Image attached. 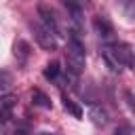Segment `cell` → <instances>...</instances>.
Returning a JSON list of instances; mask_svg holds the SVG:
<instances>
[{"instance_id":"8","label":"cell","mask_w":135,"mask_h":135,"mask_svg":"<svg viewBox=\"0 0 135 135\" xmlns=\"http://www.w3.org/2000/svg\"><path fill=\"white\" fill-rule=\"evenodd\" d=\"M15 57H17V61H19L21 65H25V61H27V57H30V44H27L25 40H17V42H15Z\"/></svg>"},{"instance_id":"6","label":"cell","mask_w":135,"mask_h":135,"mask_svg":"<svg viewBox=\"0 0 135 135\" xmlns=\"http://www.w3.org/2000/svg\"><path fill=\"white\" fill-rule=\"evenodd\" d=\"M38 15H40V23H42L44 27H49L51 32L57 34V19H55L53 11H51L46 4H40V6H38Z\"/></svg>"},{"instance_id":"1","label":"cell","mask_w":135,"mask_h":135,"mask_svg":"<svg viewBox=\"0 0 135 135\" xmlns=\"http://www.w3.org/2000/svg\"><path fill=\"white\" fill-rule=\"evenodd\" d=\"M101 57L108 63L110 70L120 72L122 68H131L133 65V46L127 42H112V44H103L101 46Z\"/></svg>"},{"instance_id":"14","label":"cell","mask_w":135,"mask_h":135,"mask_svg":"<svg viewBox=\"0 0 135 135\" xmlns=\"http://www.w3.org/2000/svg\"><path fill=\"white\" fill-rule=\"evenodd\" d=\"M114 135H133V129L127 127V124H122V127H118V129L114 131Z\"/></svg>"},{"instance_id":"10","label":"cell","mask_w":135,"mask_h":135,"mask_svg":"<svg viewBox=\"0 0 135 135\" xmlns=\"http://www.w3.org/2000/svg\"><path fill=\"white\" fill-rule=\"evenodd\" d=\"M89 118H91L97 127H103V124L108 122V112H105L103 108H99V105H93L91 112H89Z\"/></svg>"},{"instance_id":"3","label":"cell","mask_w":135,"mask_h":135,"mask_svg":"<svg viewBox=\"0 0 135 135\" xmlns=\"http://www.w3.org/2000/svg\"><path fill=\"white\" fill-rule=\"evenodd\" d=\"M32 30H34V38L36 42L46 49V51H53L57 46V40H55V32H51L49 27H44L42 23H32Z\"/></svg>"},{"instance_id":"11","label":"cell","mask_w":135,"mask_h":135,"mask_svg":"<svg viewBox=\"0 0 135 135\" xmlns=\"http://www.w3.org/2000/svg\"><path fill=\"white\" fill-rule=\"evenodd\" d=\"M61 101H63V108H65L74 118H82V110H80V105H78L74 99H70L68 95H63V97H61Z\"/></svg>"},{"instance_id":"9","label":"cell","mask_w":135,"mask_h":135,"mask_svg":"<svg viewBox=\"0 0 135 135\" xmlns=\"http://www.w3.org/2000/svg\"><path fill=\"white\" fill-rule=\"evenodd\" d=\"M30 95H32V101H34V105H38V108H44V110H51V105H53V103H51V99H49V97H46V95H44L40 89H32V93H30Z\"/></svg>"},{"instance_id":"5","label":"cell","mask_w":135,"mask_h":135,"mask_svg":"<svg viewBox=\"0 0 135 135\" xmlns=\"http://www.w3.org/2000/svg\"><path fill=\"white\" fill-rule=\"evenodd\" d=\"M93 27H95L97 36L103 38V40H108V38L114 36V25H112L105 17H95V19H93Z\"/></svg>"},{"instance_id":"4","label":"cell","mask_w":135,"mask_h":135,"mask_svg":"<svg viewBox=\"0 0 135 135\" xmlns=\"http://www.w3.org/2000/svg\"><path fill=\"white\" fill-rule=\"evenodd\" d=\"M15 105H17V97L15 95H2L0 97V122H6L13 116Z\"/></svg>"},{"instance_id":"13","label":"cell","mask_w":135,"mask_h":135,"mask_svg":"<svg viewBox=\"0 0 135 135\" xmlns=\"http://www.w3.org/2000/svg\"><path fill=\"white\" fill-rule=\"evenodd\" d=\"M11 84H13V76H11L6 70H0V93L8 91V89H11Z\"/></svg>"},{"instance_id":"7","label":"cell","mask_w":135,"mask_h":135,"mask_svg":"<svg viewBox=\"0 0 135 135\" xmlns=\"http://www.w3.org/2000/svg\"><path fill=\"white\" fill-rule=\"evenodd\" d=\"M61 2H63L65 11H68V19L78 27L80 17H82V6H80V2H78V0H61Z\"/></svg>"},{"instance_id":"15","label":"cell","mask_w":135,"mask_h":135,"mask_svg":"<svg viewBox=\"0 0 135 135\" xmlns=\"http://www.w3.org/2000/svg\"><path fill=\"white\" fill-rule=\"evenodd\" d=\"M36 135H53V133H49V131H42V133H36Z\"/></svg>"},{"instance_id":"2","label":"cell","mask_w":135,"mask_h":135,"mask_svg":"<svg viewBox=\"0 0 135 135\" xmlns=\"http://www.w3.org/2000/svg\"><path fill=\"white\" fill-rule=\"evenodd\" d=\"M84 46H82V42L76 38V36H72L70 40H68V49H65V63H68V70L72 72V74H80L82 70H84Z\"/></svg>"},{"instance_id":"12","label":"cell","mask_w":135,"mask_h":135,"mask_svg":"<svg viewBox=\"0 0 135 135\" xmlns=\"http://www.w3.org/2000/svg\"><path fill=\"white\" fill-rule=\"evenodd\" d=\"M44 78L46 80H59V74H61V68H59V63L57 61H51V63H46V68H44Z\"/></svg>"}]
</instances>
